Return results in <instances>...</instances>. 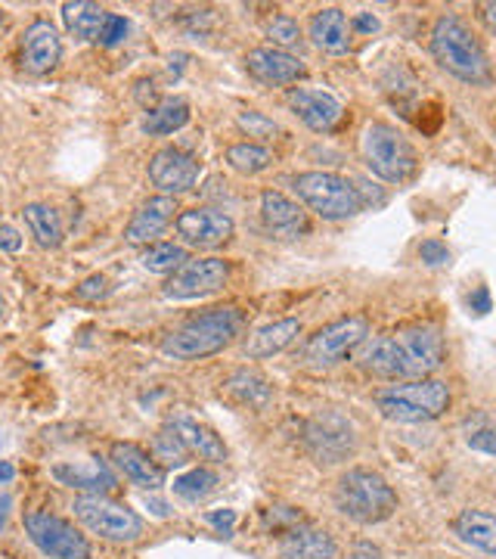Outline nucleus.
<instances>
[{"mask_svg": "<svg viewBox=\"0 0 496 559\" xmlns=\"http://www.w3.org/2000/svg\"><path fill=\"white\" fill-rule=\"evenodd\" d=\"M298 200L304 202L323 221H344L363 212L360 190L332 171H304L295 178Z\"/></svg>", "mask_w": 496, "mask_h": 559, "instance_id": "nucleus-7", "label": "nucleus"}, {"mask_svg": "<svg viewBox=\"0 0 496 559\" xmlns=\"http://www.w3.org/2000/svg\"><path fill=\"white\" fill-rule=\"evenodd\" d=\"M239 128L249 134V138H261V140H267V138H274L279 131V124L274 119H267L264 112H255V109H249V112H242L239 116Z\"/></svg>", "mask_w": 496, "mask_h": 559, "instance_id": "nucleus-36", "label": "nucleus"}, {"mask_svg": "<svg viewBox=\"0 0 496 559\" xmlns=\"http://www.w3.org/2000/svg\"><path fill=\"white\" fill-rule=\"evenodd\" d=\"M16 476V466L13 463H7V460H0V485H10Z\"/></svg>", "mask_w": 496, "mask_h": 559, "instance_id": "nucleus-47", "label": "nucleus"}, {"mask_svg": "<svg viewBox=\"0 0 496 559\" xmlns=\"http://www.w3.org/2000/svg\"><path fill=\"white\" fill-rule=\"evenodd\" d=\"M358 360L373 377L395 382L428 380L444 364V340L440 330L432 323L403 326L388 336H376L358 348Z\"/></svg>", "mask_w": 496, "mask_h": 559, "instance_id": "nucleus-1", "label": "nucleus"}, {"mask_svg": "<svg viewBox=\"0 0 496 559\" xmlns=\"http://www.w3.org/2000/svg\"><path fill=\"white\" fill-rule=\"evenodd\" d=\"M469 448H475L481 454H496V429H477L469 436Z\"/></svg>", "mask_w": 496, "mask_h": 559, "instance_id": "nucleus-42", "label": "nucleus"}, {"mask_svg": "<svg viewBox=\"0 0 496 559\" xmlns=\"http://www.w3.org/2000/svg\"><path fill=\"white\" fill-rule=\"evenodd\" d=\"M146 507L156 513V516H171V510H168V503H161V500H149L146 498Z\"/></svg>", "mask_w": 496, "mask_h": 559, "instance_id": "nucleus-48", "label": "nucleus"}, {"mask_svg": "<svg viewBox=\"0 0 496 559\" xmlns=\"http://www.w3.org/2000/svg\"><path fill=\"white\" fill-rule=\"evenodd\" d=\"M153 457L165 460L168 466H180L183 460L190 457V451L183 448V441H180L178 436H174V429L168 426L165 432L156 436V451H153Z\"/></svg>", "mask_w": 496, "mask_h": 559, "instance_id": "nucleus-35", "label": "nucleus"}, {"mask_svg": "<svg viewBox=\"0 0 496 559\" xmlns=\"http://www.w3.org/2000/svg\"><path fill=\"white\" fill-rule=\"evenodd\" d=\"M25 535L32 538V544L38 547L44 557L50 559H90L94 547L90 540L81 535V528H75L69 520H62L57 513L47 510H32L22 516Z\"/></svg>", "mask_w": 496, "mask_h": 559, "instance_id": "nucleus-10", "label": "nucleus"}, {"mask_svg": "<svg viewBox=\"0 0 496 559\" xmlns=\"http://www.w3.org/2000/svg\"><path fill=\"white\" fill-rule=\"evenodd\" d=\"M7 507H10V498H0V525L7 522Z\"/></svg>", "mask_w": 496, "mask_h": 559, "instance_id": "nucleus-50", "label": "nucleus"}, {"mask_svg": "<svg viewBox=\"0 0 496 559\" xmlns=\"http://www.w3.org/2000/svg\"><path fill=\"white\" fill-rule=\"evenodd\" d=\"M307 35H311L317 50H326V53H344V50L351 47V22H348V16H344L338 7H326V10H317V13L311 16Z\"/></svg>", "mask_w": 496, "mask_h": 559, "instance_id": "nucleus-22", "label": "nucleus"}, {"mask_svg": "<svg viewBox=\"0 0 496 559\" xmlns=\"http://www.w3.org/2000/svg\"><path fill=\"white\" fill-rule=\"evenodd\" d=\"M298 336H301V320L295 318L264 323V326H258V330L245 340V355L252 360L274 358L279 352H286Z\"/></svg>", "mask_w": 496, "mask_h": 559, "instance_id": "nucleus-23", "label": "nucleus"}, {"mask_svg": "<svg viewBox=\"0 0 496 559\" xmlns=\"http://www.w3.org/2000/svg\"><path fill=\"white\" fill-rule=\"evenodd\" d=\"M22 218H25V224H28V230H32V237H35L38 246H44V249L62 246V218L57 209H50L44 202H28L22 209Z\"/></svg>", "mask_w": 496, "mask_h": 559, "instance_id": "nucleus-29", "label": "nucleus"}, {"mask_svg": "<svg viewBox=\"0 0 496 559\" xmlns=\"http://www.w3.org/2000/svg\"><path fill=\"white\" fill-rule=\"evenodd\" d=\"M218 473L215 469H208V466H196V469H190V473H183L174 479V495L180 500H186V503H198V500L211 498L215 491H218Z\"/></svg>", "mask_w": 496, "mask_h": 559, "instance_id": "nucleus-32", "label": "nucleus"}, {"mask_svg": "<svg viewBox=\"0 0 496 559\" xmlns=\"http://www.w3.org/2000/svg\"><path fill=\"white\" fill-rule=\"evenodd\" d=\"M304 448L307 454L317 460L319 466H336L344 463L358 451V432L354 423L338 414V411H319L304 423Z\"/></svg>", "mask_w": 496, "mask_h": 559, "instance_id": "nucleus-9", "label": "nucleus"}, {"mask_svg": "<svg viewBox=\"0 0 496 559\" xmlns=\"http://www.w3.org/2000/svg\"><path fill=\"white\" fill-rule=\"evenodd\" d=\"M245 69L264 84H295L298 79L307 75V66L292 57L289 50L277 47H255L245 53Z\"/></svg>", "mask_w": 496, "mask_h": 559, "instance_id": "nucleus-18", "label": "nucleus"}, {"mask_svg": "<svg viewBox=\"0 0 496 559\" xmlns=\"http://www.w3.org/2000/svg\"><path fill=\"white\" fill-rule=\"evenodd\" d=\"M62 22H65L69 35L87 40V44H99L102 28L109 22V10H102L99 3H90V0H69V3H62Z\"/></svg>", "mask_w": 496, "mask_h": 559, "instance_id": "nucleus-25", "label": "nucleus"}, {"mask_svg": "<svg viewBox=\"0 0 496 559\" xmlns=\"http://www.w3.org/2000/svg\"><path fill=\"white\" fill-rule=\"evenodd\" d=\"M3 35H7V13L0 10V40H3Z\"/></svg>", "mask_w": 496, "mask_h": 559, "instance_id": "nucleus-51", "label": "nucleus"}, {"mask_svg": "<svg viewBox=\"0 0 496 559\" xmlns=\"http://www.w3.org/2000/svg\"><path fill=\"white\" fill-rule=\"evenodd\" d=\"M481 13H484V22H487V25L496 32V3H484V7H481Z\"/></svg>", "mask_w": 496, "mask_h": 559, "instance_id": "nucleus-49", "label": "nucleus"}, {"mask_svg": "<svg viewBox=\"0 0 496 559\" xmlns=\"http://www.w3.org/2000/svg\"><path fill=\"white\" fill-rule=\"evenodd\" d=\"M109 460L124 479L143 488V491H159L165 479H168V469L146 448H140L134 441H112Z\"/></svg>", "mask_w": 496, "mask_h": 559, "instance_id": "nucleus-15", "label": "nucleus"}, {"mask_svg": "<svg viewBox=\"0 0 496 559\" xmlns=\"http://www.w3.org/2000/svg\"><path fill=\"white\" fill-rule=\"evenodd\" d=\"M78 522L94 532L99 538L106 540H119V544H131L143 535V520L137 513L128 507V503H119V500L106 498V495H81L72 503Z\"/></svg>", "mask_w": 496, "mask_h": 559, "instance_id": "nucleus-8", "label": "nucleus"}, {"mask_svg": "<svg viewBox=\"0 0 496 559\" xmlns=\"http://www.w3.org/2000/svg\"><path fill=\"white\" fill-rule=\"evenodd\" d=\"M279 554L286 559H336L338 544L329 532L314 525H295L279 540Z\"/></svg>", "mask_w": 496, "mask_h": 559, "instance_id": "nucleus-21", "label": "nucleus"}, {"mask_svg": "<svg viewBox=\"0 0 496 559\" xmlns=\"http://www.w3.org/2000/svg\"><path fill=\"white\" fill-rule=\"evenodd\" d=\"M348 559H382V550H378L376 544H370V540H358L351 547V557Z\"/></svg>", "mask_w": 496, "mask_h": 559, "instance_id": "nucleus-45", "label": "nucleus"}, {"mask_svg": "<svg viewBox=\"0 0 496 559\" xmlns=\"http://www.w3.org/2000/svg\"><path fill=\"white\" fill-rule=\"evenodd\" d=\"M0 314H3V299H0Z\"/></svg>", "mask_w": 496, "mask_h": 559, "instance_id": "nucleus-52", "label": "nucleus"}, {"mask_svg": "<svg viewBox=\"0 0 496 559\" xmlns=\"http://www.w3.org/2000/svg\"><path fill=\"white\" fill-rule=\"evenodd\" d=\"M174 227H178L180 240L186 242V246H196V249H218L237 230V224H233L230 215H223L220 209H208V205L180 212Z\"/></svg>", "mask_w": 496, "mask_h": 559, "instance_id": "nucleus-14", "label": "nucleus"}, {"mask_svg": "<svg viewBox=\"0 0 496 559\" xmlns=\"http://www.w3.org/2000/svg\"><path fill=\"white\" fill-rule=\"evenodd\" d=\"M53 479L65 485V488H78L87 495H106L116 488V476L102 466V463H90V466H78V463H57L53 469Z\"/></svg>", "mask_w": 496, "mask_h": 559, "instance_id": "nucleus-26", "label": "nucleus"}, {"mask_svg": "<svg viewBox=\"0 0 496 559\" xmlns=\"http://www.w3.org/2000/svg\"><path fill=\"white\" fill-rule=\"evenodd\" d=\"M242 330V314L237 308H218L202 318L186 320L161 340V352L174 360H198L223 352Z\"/></svg>", "mask_w": 496, "mask_h": 559, "instance_id": "nucleus-2", "label": "nucleus"}, {"mask_svg": "<svg viewBox=\"0 0 496 559\" xmlns=\"http://www.w3.org/2000/svg\"><path fill=\"white\" fill-rule=\"evenodd\" d=\"M178 215L180 209L174 197H165V193H161V197H153V200L143 202L137 212H134L131 224L124 227V240L153 242L171 221H178Z\"/></svg>", "mask_w": 496, "mask_h": 559, "instance_id": "nucleus-19", "label": "nucleus"}, {"mask_svg": "<svg viewBox=\"0 0 496 559\" xmlns=\"http://www.w3.org/2000/svg\"><path fill=\"white\" fill-rule=\"evenodd\" d=\"M453 535L481 554L496 557V516L484 510H462L453 520Z\"/></svg>", "mask_w": 496, "mask_h": 559, "instance_id": "nucleus-27", "label": "nucleus"}, {"mask_svg": "<svg viewBox=\"0 0 496 559\" xmlns=\"http://www.w3.org/2000/svg\"><path fill=\"white\" fill-rule=\"evenodd\" d=\"M432 53L440 69L469 84H484L491 81V62L475 38V32L459 20V16H440L432 32Z\"/></svg>", "mask_w": 496, "mask_h": 559, "instance_id": "nucleus-3", "label": "nucleus"}, {"mask_svg": "<svg viewBox=\"0 0 496 559\" xmlns=\"http://www.w3.org/2000/svg\"><path fill=\"white\" fill-rule=\"evenodd\" d=\"M124 35H128V22H124V16H119V13H109V22H106V28H102V38H99V44H102V47H116V44L124 40Z\"/></svg>", "mask_w": 496, "mask_h": 559, "instance_id": "nucleus-39", "label": "nucleus"}, {"mask_svg": "<svg viewBox=\"0 0 496 559\" xmlns=\"http://www.w3.org/2000/svg\"><path fill=\"white\" fill-rule=\"evenodd\" d=\"M261 215H264V224L279 234V237H286V240H292V237H301V234H307V215H304V209L292 202L286 193H279V190H264L261 193Z\"/></svg>", "mask_w": 496, "mask_h": 559, "instance_id": "nucleus-20", "label": "nucleus"}, {"mask_svg": "<svg viewBox=\"0 0 496 559\" xmlns=\"http://www.w3.org/2000/svg\"><path fill=\"white\" fill-rule=\"evenodd\" d=\"M469 308H472L475 314H487V311H491V293H487V286H477L475 293L469 296Z\"/></svg>", "mask_w": 496, "mask_h": 559, "instance_id": "nucleus-44", "label": "nucleus"}, {"mask_svg": "<svg viewBox=\"0 0 496 559\" xmlns=\"http://www.w3.org/2000/svg\"><path fill=\"white\" fill-rule=\"evenodd\" d=\"M227 165L239 171V175H261L274 165V153L267 146H261L255 140H245V143H233L227 146Z\"/></svg>", "mask_w": 496, "mask_h": 559, "instance_id": "nucleus-31", "label": "nucleus"}, {"mask_svg": "<svg viewBox=\"0 0 496 559\" xmlns=\"http://www.w3.org/2000/svg\"><path fill=\"white\" fill-rule=\"evenodd\" d=\"M109 293H112V286H109V280L102 277V274H94V277H87L78 286V299H102Z\"/></svg>", "mask_w": 496, "mask_h": 559, "instance_id": "nucleus-40", "label": "nucleus"}, {"mask_svg": "<svg viewBox=\"0 0 496 559\" xmlns=\"http://www.w3.org/2000/svg\"><path fill=\"white\" fill-rule=\"evenodd\" d=\"M186 261V249L178 242H149L140 255V264L153 274H174Z\"/></svg>", "mask_w": 496, "mask_h": 559, "instance_id": "nucleus-33", "label": "nucleus"}, {"mask_svg": "<svg viewBox=\"0 0 496 559\" xmlns=\"http://www.w3.org/2000/svg\"><path fill=\"white\" fill-rule=\"evenodd\" d=\"M190 121V103L180 100V97H171V100H161L159 106H153L143 119V131L146 134H156V138H165V134H174L183 124Z\"/></svg>", "mask_w": 496, "mask_h": 559, "instance_id": "nucleus-30", "label": "nucleus"}, {"mask_svg": "<svg viewBox=\"0 0 496 559\" xmlns=\"http://www.w3.org/2000/svg\"><path fill=\"white\" fill-rule=\"evenodd\" d=\"M171 429H174V436L183 441V448H186L190 454H196V457L211 460V463H223L227 454H230L218 432H215V429H208V426H205V423H198V419H190V417L171 419Z\"/></svg>", "mask_w": 496, "mask_h": 559, "instance_id": "nucleus-24", "label": "nucleus"}, {"mask_svg": "<svg viewBox=\"0 0 496 559\" xmlns=\"http://www.w3.org/2000/svg\"><path fill=\"white\" fill-rule=\"evenodd\" d=\"M0 249H3V252H20L22 237L16 227H10V224H0Z\"/></svg>", "mask_w": 496, "mask_h": 559, "instance_id": "nucleus-43", "label": "nucleus"}, {"mask_svg": "<svg viewBox=\"0 0 496 559\" xmlns=\"http://www.w3.org/2000/svg\"><path fill=\"white\" fill-rule=\"evenodd\" d=\"M286 103L311 131H332L344 112L338 97H332L329 91H319V87H292L286 94Z\"/></svg>", "mask_w": 496, "mask_h": 559, "instance_id": "nucleus-17", "label": "nucleus"}, {"mask_svg": "<svg viewBox=\"0 0 496 559\" xmlns=\"http://www.w3.org/2000/svg\"><path fill=\"white\" fill-rule=\"evenodd\" d=\"M376 404L382 417L395 423H428L437 419L450 407V389L440 380H413L397 382L376 392Z\"/></svg>", "mask_w": 496, "mask_h": 559, "instance_id": "nucleus-6", "label": "nucleus"}, {"mask_svg": "<svg viewBox=\"0 0 496 559\" xmlns=\"http://www.w3.org/2000/svg\"><path fill=\"white\" fill-rule=\"evenodd\" d=\"M370 336V320L363 314H351V318H341L329 326H323L317 336H311L307 342V360L317 364V367H326V364H336L344 355L358 352L360 345Z\"/></svg>", "mask_w": 496, "mask_h": 559, "instance_id": "nucleus-12", "label": "nucleus"}, {"mask_svg": "<svg viewBox=\"0 0 496 559\" xmlns=\"http://www.w3.org/2000/svg\"><path fill=\"white\" fill-rule=\"evenodd\" d=\"M360 150H363V162L376 178L388 180V183H403L416 175L419 156L413 143L397 131L388 121H370L363 128L360 138Z\"/></svg>", "mask_w": 496, "mask_h": 559, "instance_id": "nucleus-5", "label": "nucleus"}, {"mask_svg": "<svg viewBox=\"0 0 496 559\" xmlns=\"http://www.w3.org/2000/svg\"><path fill=\"white\" fill-rule=\"evenodd\" d=\"M267 38L274 40L277 50H286V47H295L301 40V28H298V22L292 16L279 13L274 20H267Z\"/></svg>", "mask_w": 496, "mask_h": 559, "instance_id": "nucleus-34", "label": "nucleus"}, {"mask_svg": "<svg viewBox=\"0 0 496 559\" xmlns=\"http://www.w3.org/2000/svg\"><path fill=\"white\" fill-rule=\"evenodd\" d=\"M223 392L249 411H264L274 399V385L255 370H233L223 382Z\"/></svg>", "mask_w": 496, "mask_h": 559, "instance_id": "nucleus-28", "label": "nucleus"}, {"mask_svg": "<svg viewBox=\"0 0 496 559\" xmlns=\"http://www.w3.org/2000/svg\"><path fill=\"white\" fill-rule=\"evenodd\" d=\"M336 510L360 525H376L395 513L397 495L373 469H348L336 485Z\"/></svg>", "mask_w": 496, "mask_h": 559, "instance_id": "nucleus-4", "label": "nucleus"}, {"mask_svg": "<svg viewBox=\"0 0 496 559\" xmlns=\"http://www.w3.org/2000/svg\"><path fill=\"white\" fill-rule=\"evenodd\" d=\"M205 522H208V525H215L220 535H230V532H233V525H237V510H230V507H223V510H211V513H205Z\"/></svg>", "mask_w": 496, "mask_h": 559, "instance_id": "nucleus-41", "label": "nucleus"}, {"mask_svg": "<svg viewBox=\"0 0 496 559\" xmlns=\"http://www.w3.org/2000/svg\"><path fill=\"white\" fill-rule=\"evenodd\" d=\"M264 522L267 525H274L277 532H289V528H295V525H301L304 522V516H301V510H292V507H274L267 516H264Z\"/></svg>", "mask_w": 496, "mask_h": 559, "instance_id": "nucleus-37", "label": "nucleus"}, {"mask_svg": "<svg viewBox=\"0 0 496 559\" xmlns=\"http://www.w3.org/2000/svg\"><path fill=\"white\" fill-rule=\"evenodd\" d=\"M354 25H358L360 32H376L378 20L376 16H370V13H360L358 20H354Z\"/></svg>", "mask_w": 496, "mask_h": 559, "instance_id": "nucleus-46", "label": "nucleus"}, {"mask_svg": "<svg viewBox=\"0 0 496 559\" xmlns=\"http://www.w3.org/2000/svg\"><path fill=\"white\" fill-rule=\"evenodd\" d=\"M62 60V38L60 32L47 20H35L20 44V62L28 75H47L53 72Z\"/></svg>", "mask_w": 496, "mask_h": 559, "instance_id": "nucleus-16", "label": "nucleus"}, {"mask_svg": "<svg viewBox=\"0 0 496 559\" xmlns=\"http://www.w3.org/2000/svg\"><path fill=\"white\" fill-rule=\"evenodd\" d=\"M419 259L425 261V264H432V267H440V264L450 261V249L440 240H425L419 246Z\"/></svg>", "mask_w": 496, "mask_h": 559, "instance_id": "nucleus-38", "label": "nucleus"}, {"mask_svg": "<svg viewBox=\"0 0 496 559\" xmlns=\"http://www.w3.org/2000/svg\"><path fill=\"white\" fill-rule=\"evenodd\" d=\"M198 175H202V162L178 146H165L149 159V180L165 197H180V193L193 190Z\"/></svg>", "mask_w": 496, "mask_h": 559, "instance_id": "nucleus-13", "label": "nucleus"}, {"mask_svg": "<svg viewBox=\"0 0 496 559\" xmlns=\"http://www.w3.org/2000/svg\"><path fill=\"white\" fill-rule=\"evenodd\" d=\"M230 280V261L223 259H186L171 280L165 283V296L168 299H202L223 289V283Z\"/></svg>", "mask_w": 496, "mask_h": 559, "instance_id": "nucleus-11", "label": "nucleus"}]
</instances>
